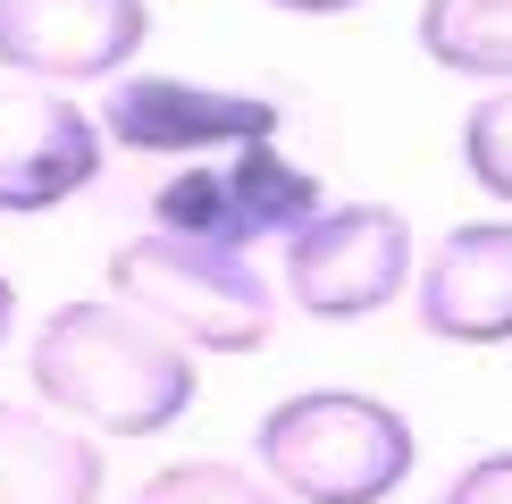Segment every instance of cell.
Instances as JSON below:
<instances>
[{
  "label": "cell",
  "instance_id": "cell-1",
  "mask_svg": "<svg viewBox=\"0 0 512 504\" xmlns=\"http://www.w3.org/2000/svg\"><path fill=\"white\" fill-rule=\"evenodd\" d=\"M34 395L101 437H160L194 412V353L118 303H59L34 328Z\"/></svg>",
  "mask_w": 512,
  "mask_h": 504
},
{
  "label": "cell",
  "instance_id": "cell-2",
  "mask_svg": "<svg viewBox=\"0 0 512 504\" xmlns=\"http://www.w3.org/2000/svg\"><path fill=\"white\" fill-rule=\"evenodd\" d=\"M261 471L277 479L286 496L303 504H378L412 479V420L395 404L361 387H311V395H286L261 437H252Z\"/></svg>",
  "mask_w": 512,
  "mask_h": 504
},
{
  "label": "cell",
  "instance_id": "cell-3",
  "mask_svg": "<svg viewBox=\"0 0 512 504\" xmlns=\"http://www.w3.org/2000/svg\"><path fill=\"white\" fill-rule=\"evenodd\" d=\"M110 303L152 320L177 345L202 353H261L269 345V278L244 261V252L219 244H185L143 227L135 244L110 252Z\"/></svg>",
  "mask_w": 512,
  "mask_h": 504
},
{
  "label": "cell",
  "instance_id": "cell-4",
  "mask_svg": "<svg viewBox=\"0 0 512 504\" xmlns=\"http://www.w3.org/2000/svg\"><path fill=\"white\" fill-rule=\"evenodd\" d=\"M303 219H319V177L294 168L277 143H244V152H227L210 168H177L152 194L160 236L219 244V252H252L261 236H294Z\"/></svg>",
  "mask_w": 512,
  "mask_h": 504
},
{
  "label": "cell",
  "instance_id": "cell-5",
  "mask_svg": "<svg viewBox=\"0 0 512 504\" xmlns=\"http://www.w3.org/2000/svg\"><path fill=\"white\" fill-rule=\"evenodd\" d=\"M412 278V227L387 202H345L319 210L286 236V294L311 320H361L387 311Z\"/></svg>",
  "mask_w": 512,
  "mask_h": 504
},
{
  "label": "cell",
  "instance_id": "cell-6",
  "mask_svg": "<svg viewBox=\"0 0 512 504\" xmlns=\"http://www.w3.org/2000/svg\"><path fill=\"white\" fill-rule=\"evenodd\" d=\"M93 126L126 152H244V143H277V101L194 76H110Z\"/></svg>",
  "mask_w": 512,
  "mask_h": 504
},
{
  "label": "cell",
  "instance_id": "cell-7",
  "mask_svg": "<svg viewBox=\"0 0 512 504\" xmlns=\"http://www.w3.org/2000/svg\"><path fill=\"white\" fill-rule=\"evenodd\" d=\"M152 34L143 0H0V68L26 84H93L118 76Z\"/></svg>",
  "mask_w": 512,
  "mask_h": 504
},
{
  "label": "cell",
  "instance_id": "cell-8",
  "mask_svg": "<svg viewBox=\"0 0 512 504\" xmlns=\"http://www.w3.org/2000/svg\"><path fill=\"white\" fill-rule=\"evenodd\" d=\"M101 177V126L68 93L9 84L0 93V210H59Z\"/></svg>",
  "mask_w": 512,
  "mask_h": 504
},
{
  "label": "cell",
  "instance_id": "cell-9",
  "mask_svg": "<svg viewBox=\"0 0 512 504\" xmlns=\"http://www.w3.org/2000/svg\"><path fill=\"white\" fill-rule=\"evenodd\" d=\"M420 278V328L445 345H512V219H471L437 236Z\"/></svg>",
  "mask_w": 512,
  "mask_h": 504
},
{
  "label": "cell",
  "instance_id": "cell-10",
  "mask_svg": "<svg viewBox=\"0 0 512 504\" xmlns=\"http://www.w3.org/2000/svg\"><path fill=\"white\" fill-rule=\"evenodd\" d=\"M101 446L26 404H0V504H93Z\"/></svg>",
  "mask_w": 512,
  "mask_h": 504
},
{
  "label": "cell",
  "instance_id": "cell-11",
  "mask_svg": "<svg viewBox=\"0 0 512 504\" xmlns=\"http://www.w3.org/2000/svg\"><path fill=\"white\" fill-rule=\"evenodd\" d=\"M412 34L445 76L512 84V0H420Z\"/></svg>",
  "mask_w": 512,
  "mask_h": 504
},
{
  "label": "cell",
  "instance_id": "cell-12",
  "mask_svg": "<svg viewBox=\"0 0 512 504\" xmlns=\"http://www.w3.org/2000/svg\"><path fill=\"white\" fill-rule=\"evenodd\" d=\"M126 504H286V496L261 488L236 462H168V471H152Z\"/></svg>",
  "mask_w": 512,
  "mask_h": 504
},
{
  "label": "cell",
  "instance_id": "cell-13",
  "mask_svg": "<svg viewBox=\"0 0 512 504\" xmlns=\"http://www.w3.org/2000/svg\"><path fill=\"white\" fill-rule=\"evenodd\" d=\"M462 168H471L496 202H512V84H496V93L462 118Z\"/></svg>",
  "mask_w": 512,
  "mask_h": 504
},
{
  "label": "cell",
  "instance_id": "cell-14",
  "mask_svg": "<svg viewBox=\"0 0 512 504\" xmlns=\"http://www.w3.org/2000/svg\"><path fill=\"white\" fill-rule=\"evenodd\" d=\"M437 504H512V454H479L471 471H454Z\"/></svg>",
  "mask_w": 512,
  "mask_h": 504
},
{
  "label": "cell",
  "instance_id": "cell-15",
  "mask_svg": "<svg viewBox=\"0 0 512 504\" xmlns=\"http://www.w3.org/2000/svg\"><path fill=\"white\" fill-rule=\"evenodd\" d=\"M269 9H286V17H345V9H361V0H269Z\"/></svg>",
  "mask_w": 512,
  "mask_h": 504
},
{
  "label": "cell",
  "instance_id": "cell-16",
  "mask_svg": "<svg viewBox=\"0 0 512 504\" xmlns=\"http://www.w3.org/2000/svg\"><path fill=\"white\" fill-rule=\"evenodd\" d=\"M9 328H17V286L0 278V345H9Z\"/></svg>",
  "mask_w": 512,
  "mask_h": 504
}]
</instances>
